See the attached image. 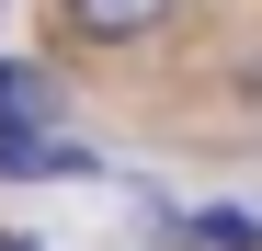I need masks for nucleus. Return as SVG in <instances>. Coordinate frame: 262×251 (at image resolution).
<instances>
[{"instance_id": "1", "label": "nucleus", "mask_w": 262, "mask_h": 251, "mask_svg": "<svg viewBox=\"0 0 262 251\" xmlns=\"http://www.w3.org/2000/svg\"><path fill=\"white\" fill-rule=\"evenodd\" d=\"M103 160L80 137H46V126H0V183H92Z\"/></svg>"}, {"instance_id": "4", "label": "nucleus", "mask_w": 262, "mask_h": 251, "mask_svg": "<svg viewBox=\"0 0 262 251\" xmlns=\"http://www.w3.org/2000/svg\"><path fill=\"white\" fill-rule=\"evenodd\" d=\"M183 240H205V251H262V217H251V205H205V217H183Z\"/></svg>"}, {"instance_id": "5", "label": "nucleus", "mask_w": 262, "mask_h": 251, "mask_svg": "<svg viewBox=\"0 0 262 251\" xmlns=\"http://www.w3.org/2000/svg\"><path fill=\"white\" fill-rule=\"evenodd\" d=\"M0 251H34V240H0Z\"/></svg>"}, {"instance_id": "3", "label": "nucleus", "mask_w": 262, "mask_h": 251, "mask_svg": "<svg viewBox=\"0 0 262 251\" xmlns=\"http://www.w3.org/2000/svg\"><path fill=\"white\" fill-rule=\"evenodd\" d=\"M160 12H171V0H69V23H80V34H148Z\"/></svg>"}, {"instance_id": "2", "label": "nucleus", "mask_w": 262, "mask_h": 251, "mask_svg": "<svg viewBox=\"0 0 262 251\" xmlns=\"http://www.w3.org/2000/svg\"><path fill=\"white\" fill-rule=\"evenodd\" d=\"M46 114H57V80L23 69V57H0V126H46Z\"/></svg>"}]
</instances>
